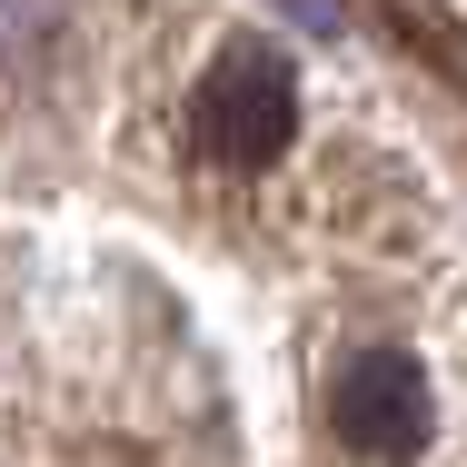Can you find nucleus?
<instances>
[{
  "instance_id": "f03ea898",
  "label": "nucleus",
  "mask_w": 467,
  "mask_h": 467,
  "mask_svg": "<svg viewBox=\"0 0 467 467\" xmlns=\"http://www.w3.org/2000/svg\"><path fill=\"white\" fill-rule=\"evenodd\" d=\"M328 428H338V448H358V458H408V448L428 438V378H418V358H398V348L348 358L338 388H328Z\"/></svg>"
},
{
  "instance_id": "f257e3e1",
  "label": "nucleus",
  "mask_w": 467,
  "mask_h": 467,
  "mask_svg": "<svg viewBox=\"0 0 467 467\" xmlns=\"http://www.w3.org/2000/svg\"><path fill=\"white\" fill-rule=\"evenodd\" d=\"M189 130L219 170H269L288 140H298V70H288L279 40H229L199 90H189Z\"/></svg>"
}]
</instances>
